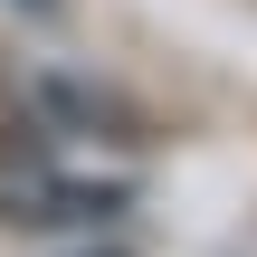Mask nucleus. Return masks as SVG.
<instances>
[{"instance_id":"1","label":"nucleus","mask_w":257,"mask_h":257,"mask_svg":"<svg viewBox=\"0 0 257 257\" xmlns=\"http://www.w3.org/2000/svg\"><path fill=\"white\" fill-rule=\"evenodd\" d=\"M124 200H134L124 181H67V172H48L38 153L0 162V219H29V229H95V219H114Z\"/></svg>"},{"instance_id":"2","label":"nucleus","mask_w":257,"mask_h":257,"mask_svg":"<svg viewBox=\"0 0 257 257\" xmlns=\"http://www.w3.org/2000/svg\"><path fill=\"white\" fill-rule=\"evenodd\" d=\"M29 105H38L57 134H134V114H124L105 86H76V76H29Z\"/></svg>"},{"instance_id":"3","label":"nucleus","mask_w":257,"mask_h":257,"mask_svg":"<svg viewBox=\"0 0 257 257\" xmlns=\"http://www.w3.org/2000/svg\"><path fill=\"white\" fill-rule=\"evenodd\" d=\"M29 10H48V0H29Z\"/></svg>"}]
</instances>
